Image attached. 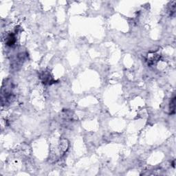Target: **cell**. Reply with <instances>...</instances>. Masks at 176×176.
Segmentation results:
<instances>
[{"label": "cell", "mask_w": 176, "mask_h": 176, "mask_svg": "<svg viewBox=\"0 0 176 176\" xmlns=\"http://www.w3.org/2000/svg\"><path fill=\"white\" fill-rule=\"evenodd\" d=\"M12 82H7L4 83L1 89V103L5 100V104L10 103L13 98V93L12 91Z\"/></svg>", "instance_id": "obj_1"}, {"label": "cell", "mask_w": 176, "mask_h": 176, "mask_svg": "<svg viewBox=\"0 0 176 176\" xmlns=\"http://www.w3.org/2000/svg\"><path fill=\"white\" fill-rule=\"evenodd\" d=\"M40 78L42 80L44 84H52L54 83V79L52 77L50 76V74L47 72H43L40 76Z\"/></svg>", "instance_id": "obj_2"}, {"label": "cell", "mask_w": 176, "mask_h": 176, "mask_svg": "<svg viewBox=\"0 0 176 176\" xmlns=\"http://www.w3.org/2000/svg\"><path fill=\"white\" fill-rule=\"evenodd\" d=\"M15 41H16V37L15 36V34H14L13 33H11L7 37L6 43V45L8 46H13L14 44L15 43Z\"/></svg>", "instance_id": "obj_3"}, {"label": "cell", "mask_w": 176, "mask_h": 176, "mask_svg": "<svg viewBox=\"0 0 176 176\" xmlns=\"http://www.w3.org/2000/svg\"><path fill=\"white\" fill-rule=\"evenodd\" d=\"M175 110V97H174L171 100L169 105V111L170 114H174Z\"/></svg>", "instance_id": "obj_4"}]
</instances>
